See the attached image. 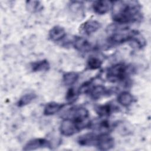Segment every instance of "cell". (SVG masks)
<instances>
[{"label": "cell", "instance_id": "4fadbf2b", "mask_svg": "<svg viewBox=\"0 0 151 151\" xmlns=\"http://www.w3.org/2000/svg\"><path fill=\"white\" fill-rule=\"evenodd\" d=\"M90 127H93L94 129L100 132L101 133H108L107 132H109L112 128L111 124L107 120L97 122L96 123H94V124L91 122Z\"/></svg>", "mask_w": 151, "mask_h": 151}, {"label": "cell", "instance_id": "8992f818", "mask_svg": "<svg viewBox=\"0 0 151 151\" xmlns=\"http://www.w3.org/2000/svg\"><path fill=\"white\" fill-rule=\"evenodd\" d=\"M72 44L77 51L82 52H87L93 48L90 42L81 37H75L72 41Z\"/></svg>", "mask_w": 151, "mask_h": 151}, {"label": "cell", "instance_id": "5b68a950", "mask_svg": "<svg viewBox=\"0 0 151 151\" xmlns=\"http://www.w3.org/2000/svg\"><path fill=\"white\" fill-rule=\"evenodd\" d=\"M114 146V139L108 133H100L98 136L96 147L100 150H108Z\"/></svg>", "mask_w": 151, "mask_h": 151}, {"label": "cell", "instance_id": "ac0fdd59", "mask_svg": "<svg viewBox=\"0 0 151 151\" xmlns=\"http://www.w3.org/2000/svg\"><path fill=\"white\" fill-rule=\"evenodd\" d=\"M36 94L33 93L25 94L19 99L17 102V106L19 107L25 106L29 104L32 100H34L36 98Z\"/></svg>", "mask_w": 151, "mask_h": 151}, {"label": "cell", "instance_id": "277c9868", "mask_svg": "<svg viewBox=\"0 0 151 151\" xmlns=\"http://www.w3.org/2000/svg\"><path fill=\"white\" fill-rule=\"evenodd\" d=\"M51 142L44 138H36L28 141L23 147L24 150H34L39 149L50 148Z\"/></svg>", "mask_w": 151, "mask_h": 151}, {"label": "cell", "instance_id": "d6986e66", "mask_svg": "<svg viewBox=\"0 0 151 151\" xmlns=\"http://www.w3.org/2000/svg\"><path fill=\"white\" fill-rule=\"evenodd\" d=\"M27 9L31 12H37L42 10V5L40 1H26Z\"/></svg>", "mask_w": 151, "mask_h": 151}, {"label": "cell", "instance_id": "30bf717a", "mask_svg": "<svg viewBox=\"0 0 151 151\" xmlns=\"http://www.w3.org/2000/svg\"><path fill=\"white\" fill-rule=\"evenodd\" d=\"M100 27V24L96 20L88 19L82 25L83 31L87 35L91 34L96 32Z\"/></svg>", "mask_w": 151, "mask_h": 151}, {"label": "cell", "instance_id": "9a60e30c", "mask_svg": "<svg viewBox=\"0 0 151 151\" xmlns=\"http://www.w3.org/2000/svg\"><path fill=\"white\" fill-rule=\"evenodd\" d=\"M133 96L128 91H123L117 96L118 103L124 107L130 106L133 103Z\"/></svg>", "mask_w": 151, "mask_h": 151}, {"label": "cell", "instance_id": "ba28073f", "mask_svg": "<svg viewBox=\"0 0 151 151\" xmlns=\"http://www.w3.org/2000/svg\"><path fill=\"white\" fill-rule=\"evenodd\" d=\"M112 2L108 1H96L93 4V9L97 14L103 15L107 13L110 8Z\"/></svg>", "mask_w": 151, "mask_h": 151}, {"label": "cell", "instance_id": "ffe728a7", "mask_svg": "<svg viewBox=\"0 0 151 151\" xmlns=\"http://www.w3.org/2000/svg\"><path fill=\"white\" fill-rule=\"evenodd\" d=\"M102 65V61L98 57H91L88 58L87 66L90 70H97L100 68Z\"/></svg>", "mask_w": 151, "mask_h": 151}, {"label": "cell", "instance_id": "9c48e42d", "mask_svg": "<svg viewBox=\"0 0 151 151\" xmlns=\"http://www.w3.org/2000/svg\"><path fill=\"white\" fill-rule=\"evenodd\" d=\"M66 35V32L64 28L59 25L53 27L49 31L48 36L50 39L54 42L61 40Z\"/></svg>", "mask_w": 151, "mask_h": 151}, {"label": "cell", "instance_id": "44dd1931", "mask_svg": "<svg viewBox=\"0 0 151 151\" xmlns=\"http://www.w3.org/2000/svg\"><path fill=\"white\" fill-rule=\"evenodd\" d=\"M78 92H76V91L74 88H70L68 89V90L66 93L65 99L68 102L71 103L74 102L77 100L78 97Z\"/></svg>", "mask_w": 151, "mask_h": 151}, {"label": "cell", "instance_id": "6da1fadb", "mask_svg": "<svg viewBox=\"0 0 151 151\" xmlns=\"http://www.w3.org/2000/svg\"><path fill=\"white\" fill-rule=\"evenodd\" d=\"M113 20L117 24L125 25L137 22L142 18L141 5L137 1H115L111 3Z\"/></svg>", "mask_w": 151, "mask_h": 151}, {"label": "cell", "instance_id": "3957f363", "mask_svg": "<svg viewBox=\"0 0 151 151\" xmlns=\"http://www.w3.org/2000/svg\"><path fill=\"white\" fill-rule=\"evenodd\" d=\"M81 130L77 123L73 119L65 117L61 122L60 131L61 133L65 136H70Z\"/></svg>", "mask_w": 151, "mask_h": 151}, {"label": "cell", "instance_id": "2e32d148", "mask_svg": "<svg viewBox=\"0 0 151 151\" xmlns=\"http://www.w3.org/2000/svg\"><path fill=\"white\" fill-rule=\"evenodd\" d=\"M113 110V106L110 104L99 105L95 107V111L96 113L100 117L109 116L111 114Z\"/></svg>", "mask_w": 151, "mask_h": 151}, {"label": "cell", "instance_id": "52a82bcc", "mask_svg": "<svg viewBox=\"0 0 151 151\" xmlns=\"http://www.w3.org/2000/svg\"><path fill=\"white\" fill-rule=\"evenodd\" d=\"M99 134L93 133L84 134L77 139V143L82 146H96Z\"/></svg>", "mask_w": 151, "mask_h": 151}, {"label": "cell", "instance_id": "7a4b0ae2", "mask_svg": "<svg viewBox=\"0 0 151 151\" xmlns=\"http://www.w3.org/2000/svg\"><path fill=\"white\" fill-rule=\"evenodd\" d=\"M129 73V67L123 63L116 64L107 71V79L111 82L123 81Z\"/></svg>", "mask_w": 151, "mask_h": 151}, {"label": "cell", "instance_id": "8fae6325", "mask_svg": "<svg viewBox=\"0 0 151 151\" xmlns=\"http://www.w3.org/2000/svg\"><path fill=\"white\" fill-rule=\"evenodd\" d=\"M65 106L63 103L57 102H50L47 103L44 109L43 113L45 116H51L61 110Z\"/></svg>", "mask_w": 151, "mask_h": 151}, {"label": "cell", "instance_id": "7c38bea8", "mask_svg": "<svg viewBox=\"0 0 151 151\" xmlns=\"http://www.w3.org/2000/svg\"><path fill=\"white\" fill-rule=\"evenodd\" d=\"M107 93L108 90L104 86L102 85H97L93 86L88 94H90L93 99L97 100L107 94Z\"/></svg>", "mask_w": 151, "mask_h": 151}, {"label": "cell", "instance_id": "5bb4252c", "mask_svg": "<svg viewBox=\"0 0 151 151\" xmlns=\"http://www.w3.org/2000/svg\"><path fill=\"white\" fill-rule=\"evenodd\" d=\"M31 70L34 72L46 71L49 70L50 65L47 60H42L32 63L31 64Z\"/></svg>", "mask_w": 151, "mask_h": 151}, {"label": "cell", "instance_id": "e0dca14e", "mask_svg": "<svg viewBox=\"0 0 151 151\" xmlns=\"http://www.w3.org/2000/svg\"><path fill=\"white\" fill-rule=\"evenodd\" d=\"M78 74L76 72H68L63 74V81L66 86H71L73 85L78 80Z\"/></svg>", "mask_w": 151, "mask_h": 151}]
</instances>
